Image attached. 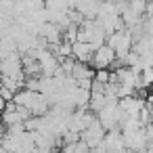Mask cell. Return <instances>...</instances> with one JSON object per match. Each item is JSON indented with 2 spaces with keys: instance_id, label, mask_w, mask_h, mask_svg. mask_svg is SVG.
I'll use <instances>...</instances> for the list:
<instances>
[{
  "instance_id": "7a4b0ae2",
  "label": "cell",
  "mask_w": 153,
  "mask_h": 153,
  "mask_svg": "<svg viewBox=\"0 0 153 153\" xmlns=\"http://www.w3.org/2000/svg\"><path fill=\"white\" fill-rule=\"evenodd\" d=\"M113 63H115V53H113L107 44L94 48L92 59H90V67H92L94 71H97V69H111Z\"/></svg>"
},
{
  "instance_id": "5b68a950",
  "label": "cell",
  "mask_w": 153,
  "mask_h": 153,
  "mask_svg": "<svg viewBox=\"0 0 153 153\" xmlns=\"http://www.w3.org/2000/svg\"><path fill=\"white\" fill-rule=\"evenodd\" d=\"M109 76H111V71H109V69H97V71H94V78H92V80L105 86V84H109Z\"/></svg>"
},
{
  "instance_id": "6da1fadb",
  "label": "cell",
  "mask_w": 153,
  "mask_h": 153,
  "mask_svg": "<svg viewBox=\"0 0 153 153\" xmlns=\"http://www.w3.org/2000/svg\"><path fill=\"white\" fill-rule=\"evenodd\" d=\"M103 136H105V130H103V126L99 124L97 115H94V120L88 124V128L80 132V140H82L88 149H97V147L103 143Z\"/></svg>"
},
{
  "instance_id": "277c9868",
  "label": "cell",
  "mask_w": 153,
  "mask_h": 153,
  "mask_svg": "<svg viewBox=\"0 0 153 153\" xmlns=\"http://www.w3.org/2000/svg\"><path fill=\"white\" fill-rule=\"evenodd\" d=\"M69 76H71V78H74L76 82H80V80H92V78H94V69H92L90 65H84V63H76Z\"/></svg>"
},
{
  "instance_id": "3957f363",
  "label": "cell",
  "mask_w": 153,
  "mask_h": 153,
  "mask_svg": "<svg viewBox=\"0 0 153 153\" xmlns=\"http://www.w3.org/2000/svg\"><path fill=\"white\" fill-rule=\"evenodd\" d=\"M92 53L94 48L86 42H74L71 44V59L76 63H84V65H90V59H92Z\"/></svg>"
}]
</instances>
